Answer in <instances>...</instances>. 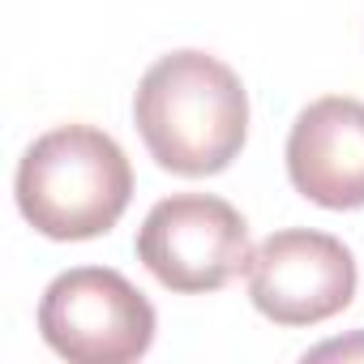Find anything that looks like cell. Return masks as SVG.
<instances>
[{
    "label": "cell",
    "instance_id": "6da1fadb",
    "mask_svg": "<svg viewBox=\"0 0 364 364\" xmlns=\"http://www.w3.org/2000/svg\"><path fill=\"white\" fill-rule=\"evenodd\" d=\"M133 120L163 171L189 180L219 176L249 137V95L219 56L185 48L141 73Z\"/></svg>",
    "mask_w": 364,
    "mask_h": 364
},
{
    "label": "cell",
    "instance_id": "3957f363",
    "mask_svg": "<svg viewBox=\"0 0 364 364\" xmlns=\"http://www.w3.org/2000/svg\"><path fill=\"white\" fill-rule=\"evenodd\" d=\"M154 304L107 266H77L48 283L39 300L43 343L73 364H129L154 343Z\"/></svg>",
    "mask_w": 364,
    "mask_h": 364
},
{
    "label": "cell",
    "instance_id": "8992f818",
    "mask_svg": "<svg viewBox=\"0 0 364 364\" xmlns=\"http://www.w3.org/2000/svg\"><path fill=\"white\" fill-rule=\"evenodd\" d=\"M287 176L321 210L364 206V103L326 95L309 103L287 133Z\"/></svg>",
    "mask_w": 364,
    "mask_h": 364
},
{
    "label": "cell",
    "instance_id": "7a4b0ae2",
    "mask_svg": "<svg viewBox=\"0 0 364 364\" xmlns=\"http://www.w3.org/2000/svg\"><path fill=\"white\" fill-rule=\"evenodd\" d=\"M18 210L48 240H95L112 232L133 198L120 141L95 124H60L31 141L18 163Z\"/></svg>",
    "mask_w": 364,
    "mask_h": 364
},
{
    "label": "cell",
    "instance_id": "5b68a950",
    "mask_svg": "<svg viewBox=\"0 0 364 364\" xmlns=\"http://www.w3.org/2000/svg\"><path fill=\"white\" fill-rule=\"evenodd\" d=\"M249 300L274 326H317L355 300V257L343 240L309 228L266 236L249 257Z\"/></svg>",
    "mask_w": 364,
    "mask_h": 364
},
{
    "label": "cell",
    "instance_id": "277c9868",
    "mask_svg": "<svg viewBox=\"0 0 364 364\" xmlns=\"http://www.w3.org/2000/svg\"><path fill=\"white\" fill-rule=\"evenodd\" d=\"M253 245L245 215L210 193H176L163 198L141 232H137V262L180 296H206L228 287L236 274L249 270Z\"/></svg>",
    "mask_w": 364,
    "mask_h": 364
}]
</instances>
